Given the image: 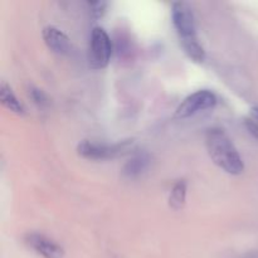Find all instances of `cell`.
I'll return each mask as SVG.
<instances>
[{
	"instance_id": "obj_1",
	"label": "cell",
	"mask_w": 258,
	"mask_h": 258,
	"mask_svg": "<svg viewBox=\"0 0 258 258\" xmlns=\"http://www.w3.org/2000/svg\"><path fill=\"white\" fill-rule=\"evenodd\" d=\"M171 19L186 55L194 62L203 63L206 60V50L198 39L196 17L190 5L185 2L173 3Z\"/></svg>"
},
{
	"instance_id": "obj_2",
	"label": "cell",
	"mask_w": 258,
	"mask_h": 258,
	"mask_svg": "<svg viewBox=\"0 0 258 258\" xmlns=\"http://www.w3.org/2000/svg\"><path fill=\"white\" fill-rule=\"evenodd\" d=\"M206 148L212 161L222 170L231 175H239L243 173V160L223 128L212 127L207 130Z\"/></svg>"
},
{
	"instance_id": "obj_3",
	"label": "cell",
	"mask_w": 258,
	"mask_h": 258,
	"mask_svg": "<svg viewBox=\"0 0 258 258\" xmlns=\"http://www.w3.org/2000/svg\"><path fill=\"white\" fill-rule=\"evenodd\" d=\"M133 146V140L120 141L116 144L96 143V141L83 140L78 144L77 151L82 158L88 160H106L127 153Z\"/></svg>"
},
{
	"instance_id": "obj_4",
	"label": "cell",
	"mask_w": 258,
	"mask_h": 258,
	"mask_svg": "<svg viewBox=\"0 0 258 258\" xmlns=\"http://www.w3.org/2000/svg\"><path fill=\"white\" fill-rule=\"evenodd\" d=\"M112 54V44L106 30L101 27L92 29L88 48V60L90 66L95 70L105 68L110 63Z\"/></svg>"
},
{
	"instance_id": "obj_5",
	"label": "cell",
	"mask_w": 258,
	"mask_h": 258,
	"mask_svg": "<svg viewBox=\"0 0 258 258\" xmlns=\"http://www.w3.org/2000/svg\"><path fill=\"white\" fill-rule=\"evenodd\" d=\"M217 96L212 91L201 90L189 95L180 105L178 106L175 111V117L178 118H188L190 116L197 115L203 111L212 110L216 107Z\"/></svg>"
},
{
	"instance_id": "obj_6",
	"label": "cell",
	"mask_w": 258,
	"mask_h": 258,
	"mask_svg": "<svg viewBox=\"0 0 258 258\" xmlns=\"http://www.w3.org/2000/svg\"><path fill=\"white\" fill-rule=\"evenodd\" d=\"M25 243L43 258H63L64 249L47 236L32 232L25 236Z\"/></svg>"
},
{
	"instance_id": "obj_7",
	"label": "cell",
	"mask_w": 258,
	"mask_h": 258,
	"mask_svg": "<svg viewBox=\"0 0 258 258\" xmlns=\"http://www.w3.org/2000/svg\"><path fill=\"white\" fill-rule=\"evenodd\" d=\"M43 39H44L47 47L57 54H70L71 49H72L70 38L62 30L52 27V25H48L43 29Z\"/></svg>"
},
{
	"instance_id": "obj_8",
	"label": "cell",
	"mask_w": 258,
	"mask_h": 258,
	"mask_svg": "<svg viewBox=\"0 0 258 258\" xmlns=\"http://www.w3.org/2000/svg\"><path fill=\"white\" fill-rule=\"evenodd\" d=\"M149 164H150V156L146 153H139L135 154L127 163L123 166V175L126 178H138L139 175L144 173L148 169Z\"/></svg>"
},
{
	"instance_id": "obj_9",
	"label": "cell",
	"mask_w": 258,
	"mask_h": 258,
	"mask_svg": "<svg viewBox=\"0 0 258 258\" xmlns=\"http://www.w3.org/2000/svg\"><path fill=\"white\" fill-rule=\"evenodd\" d=\"M0 101H2V105L9 111H12V112L17 113V115H24L25 113V108L23 103L18 100L15 93L13 92L12 87L4 81L0 86Z\"/></svg>"
},
{
	"instance_id": "obj_10",
	"label": "cell",
	"mask_w": 258,
	"mask_h": 258,
	"mask_svg": "<svg viewBox=\"0 0 258 258\" xmlns=\"http://www.w3.org/2000/svg\"><path fill=\"white\" fill-rule=\"evenodd\" d=\"M186 198V183L185 180L176 181L175 185L171 189L170 197H169V206L174 211H179L185 204Z\"/></svg>"
},
{
	"instance_id": "obj_11",
	"label": "cell",
	"mask_w": 258,
	"mask_h": 258,
	"mask_svg": "<svg viewBox=\"0 0 258 258\" xmlns=\"http://www.w3.org/2000/svg\"><path fill=\"white\" fill-rule=\"evenodd\" d=\"M107 5L108 4L106 2H88V7H90L91 13H92V15L96 19L103 17V14L106 13V9H107Z\"/></svg>"
},
{
	"instance_id": "obj_12",
	"label": "cell",
	"mask_w": 258,
	"mask_h": 258,
	"mask_svg": "<svg viewBox=\"0 0 258 258\" xmlns=\"http://www.w3.org/2000/svg\"><path fill=\"white\" fill-rule=\"evenodd\" d=\"M29 95H30V97L33 98V101L37 103V105L44 106L48 103L47 96H45V93L43 92L42 90H38V88H32V90L29 91Z\"/></svg>"
},
{
	"instance_id": "obj_13",
	"label": "cell",
	"mask_w": 258,
	"mask_h": 258,
	"mask_svg": "<svg viewBox=\"0 0 258 258\" xmlns=\"http://www.w3.org/2000/svg\"><path fill=\"white\" fill-rule=\"evenodd\" d=\"M246 127L248 128L249 133L258 138V121L253 120V118H247L246 120Z\"/></svg>"
},
{
	"instance_id": "obj_14",
	"label": "cell",
	"mask_w": 258,
	"mask_h": 258,
	"mask_svg": "<svg viewBox=\"0 0 258 258\" xmlns=\"http://www.w3.org/2000/svg\"><path fill=\"white\" fill-rule=\"evenodd\" d=\"M251 115H252V118H253V120L258 121V107L252 108V110H251Z\"/></svg>"
}]
</instances>
